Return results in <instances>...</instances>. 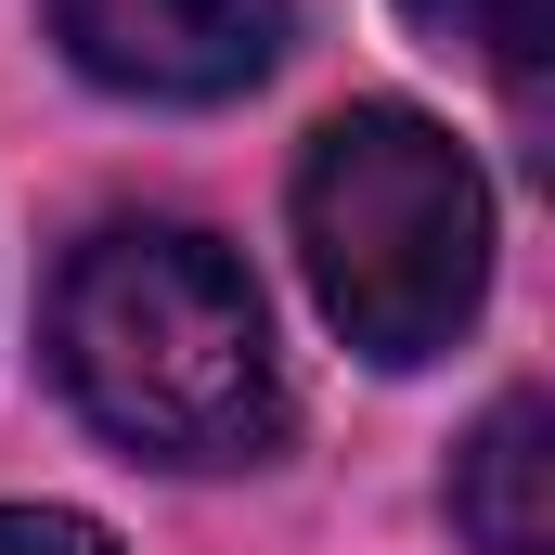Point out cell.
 Here are the masks:
<instances>
[{"instance_id": "1", "label": "cell", "mask_w": 555, "mask_h": 555, "mask_svg": "<svg viewBox=\"0 0 555 555\" xmlns=\"http://www.w3.org/2000/svg\"><path fill=\"white\" fill-rule=\"evenodd\" d=\"M52 375L117 452L246 465L284 426L259 284L181 220H104L52 284Z\"/></svg>"}, {"instance_id": "2", "label": "cell", "mask_w": 555, "mask_h": 555, "mask_svg": "<svg viewBox=\"0 0 555 555\" xmlns=\"http://www.w3.org/2000/svg\"><path fill=\"white\" fill-rule=\"evenodd\" d=\"M297 246L349 349L439 362L491 297V194L414 104H349L297 155Z\"/></svg>"}, {"instance_id": "3", "label": "cell", "mask_w": 555, "mask_h": 555, "mask_svg": "<svg viewBox=\"0 0 555 555\" xmlns=\"http://www.w3.org/2000/svg\"><path fill=\"white\" fill-rule=\"evenodd\" d=\"M284 13L297 0H52L65 52L104 91H142V104H220V91H246L284 52Z\"/></svg>"}, {"instance_id": "4", "label": "cell", "mask_w": 555, "mask_h": 555, "mask_svg": "<svg viewBox=\"0 0 555 555\" xmlns=\"http://www.w3.org/2000/svg\"><path fill=\"white\" fill-rule=\"evenodd\" d=\"M543 478H555L543 401H530V388H504V401L478 414V439L452 452V517H465V543H478V555H543V543H555Z\"/></svg>"}, {"instance_id": "5", "label": "cell", "mask_w": 555, "mask_h": 555, "mask_svg": "<svg viewBox=\"0 0 555 555\" xmlns=\"http://www.w3.org/2000/svg\"><path fill=\"white\" fill-rule=\"evenodd\" d=\"M439 52H465V65H491L504 91H530V65H543V26L555 0H401Z\"/></svg>"}, {"instance_id": "6", "label": "cell", "mask_w": 555, "mask_h": 555, "mask_svg": "<svg viewBox=\"0 0 555 555\" xmlns=\"http://www.w3.org/2000/svg\"><path fill=\"white\" fill-rule=\"evenodd\" d=\"M0 555H117V543L65 504H0Z\"/></svg>"}]
</instances>
